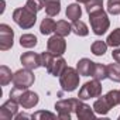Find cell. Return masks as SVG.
<instances>
[{
    "label": "cell",
    "instance_id": "6da1fadb",
    "mask_svg": "<svg viewBox=\"0 0 120 120\" xmlns=\"http://www.w3.org/2000/svg\"><path fill=\"white\" fill-rule=\"evenodd\" d=\"M10 98L14 99L23 109H33L34 106L38 105V95L30 89H20V88H13L10 90Z\"/></svg>",
    "mask_w": 120,
    "mask_h": 120
},
{
    "label": "cell",
    "instance_id": "7a4b0ae2",
    "mask_svg": "<svg viewBox=\"0 0 120 120\" xmlns=\"http://www.w3.org/2000/svg\"><path fill=\"white\" fill-rule=\"evenodd\" d=\"M13 21L23 30H28V28L34 27V24L37 21V13L30 10L27 6L19 7L13 11Z\"/></svg>",
    "mask_w": 120,
    "mask_h": 120
},
{
    "label": "cell",
    "instance_id": "3957f363",
    "mask_svg": "<svg viewBox=\"0 0 120 120\" xmlns=\"http://www.w3.org/2000/svg\"><path fill=\"white\" fill-rule=\"evenodd\" d=\"M89 21H90V28L96 35H103L110 27L109 17H107L106 11L103 9L90 13L89 14Z\"/></svg>",
    "mask_w": 120,
    "mask_h": 120
},
{
    "label": "cell",
    "instance_id": "277c9868",
    "mask_svg": "<svg viewBox=\"0 0 120 120\" xmlns=\"http://www.w3.org/2000/svg\"><path fill=\"white\" fill-rule=\"evenodd\" d=\"M59 85L64 92H74L79 86V72L72 67H67L59 75Z\"/></svg>",
    "mask_w": 120,
    "mask_h": 120
},
{
    "label": "cell",
    "instance_id": "5b68a950",
    "mask_svg": "<svg viewBox=\"0 0 120 120\" xmlns=\"http://www.w3.org/2000/svg\"><path fill=\"white\" fill-rule=\"evenodd\" d=\"M34 81H35V76L33 71L28 68L19 69L13 75V86L20 88V89H28L30 86L34 85Z\"/></svg>",
    "mask_w": 120,
    "mask_h": 120
},
{
    "label": "cell",
    "instance_id": "8992f818",
    "mask_svg": "<svg viewBox=\"0 0 120 120\" xmlns=\"http://www.w3.org/2000/svg\"><path fill=\"white\" fill-rule=\"evenodd\" d=\"M102 95V83L98 79H92L89 82H86L78 93V98L81 100H88V99H93V98H99Z\"/></svg>",
    "mask_w": 120,
    "mask_h": 120
},
{
    "label": "cell",
    "instance_id": "52a82bcc",
    "mask_svg": "<svg viewBox=\"0 0 120 120\" xmlns=\"http://www.w3.org/2000/svg\"><path fill=\"white\" fill-rule=\"evenodd\" d=\"M78 99H62L55 103V110L58 113V119L69 120L72 113H75V105Z\"/></svg>",
    "mask_w": 120,
    "mask_h": 120
},
{
    "label": "cell",
    "instance_id": "ba28073f",
    "mask_svg": "<svg viewBox=\"0 0 120 120\" xmlns=\"http://www.w3.org/2000/svg\"><path fill=\"white\" fill-rule=\"evenodd\" d=\"M14 42V31L7 24H0V49L7 51L13 47Z\"/></svg>",
    "mask_w": 120,
    "mask_h": 120
},
{
    "label": "cell",
    "instance_id": "9c48e42d",
    "mask_svg": "<svg viewBox=\"0 0 120 120\" xmlns=\"http://www.w3.org/2000/svg\"><path fill=\"white\" fill-rule=\"evenodd\" d=\"M47 49L54 55H64V52L67 49L65 38L62 35H58V34L49 37V40L47 41Z\"/></svg>",
    "mask_w": 120,
    "mask_h": 120
},
{
    "label": "cell",
    "instance_id": "30bf717a",
    "mask_svg": "<svg viewBox=\"0 0 120 120\" xmlns=\"http://www.w3.org/2000/svg\"><path fill=\"white\" fill-rule=\"evenodd\" d=\"M19 103L14 99H9L7 102H4L0 107V120H11L16 117V114L19 113Z\"/></svg>",
    "mask_w": 120,
    "mask_h": 120
},
{
    "label": "cell",
    "instance_id": "8fae6325",
    "mask_svg": "<svg viewBox=\"0 0 120 120\" xmlns=\"http://www.w3.org/2000/svg\"><path fill=\"white\" fill-rule=\"evenodd\" d=\"M20 61H21L24 68H28L31 71L42 67V64H41V54H37V52H24V54H21Z\"/></svg>",
    "mask_w": 120,
    "mask_h": 120
},
{
    "label": "cell",
    "instance_id": "7c38bea8",
    "mask_svg": "<svg viewBox=\"0 0 120 120\" xmlns=\"http://www.w3.org/2000/svg\"><path fill=\"white\" fill-rule=\"evenodd\" d=\"M93 109V107H92ZM89 105H86L83 100H81L78 98L76 105H75V114L79 120H89V119H95V110H92Z\"/></svg>",
    "mask_w": 120,
    "mask_h": 120
},
{
    "label": "cell",
    "instance_id": "4fadbf2b",
    "mask_svg": "<svg viewBox=\"0 0 120 120\" xmlns=\"http://www.w3.org/2000/svg\"><path fill=\"white\" fill-rule=\"evenodd\" d=\"M65 68H67V61L62 58V55H55V56L52 58L51 64L48 65L47 71H48V74L52 75V76H59V75L64 72Z\"/></svg>",
    "mask_w": 120,
    "mask_h": 120
},
{
    "label": "cell",
    "instance_id": "5bb4252c",
    "mask_svg": "<svg viewBox=\"0 0 120 120\" xmlns=\"http://www.w3.org/2000/svg\"><path fill=\"white\" fill-rule=\"evenodd\" d=\"M95 64L96 62L90 61V59H88V58H82L76 64V69H78L79 75H82V76H93Z\"/></svg>",
    "mask_w": 120,
    "mask_h": 120
},
{
    "label": "cell",
    "instance_id": "9a60e30c",
    "mask_svg": "<svg viewBox=\"0 0 120 120\" xmlns=\"http://www.w3.org/2000/svg\"><path fill=\"white\" fill-rule=\"evenodd\" d=\"M44 9L47 16H58L61 11V0H44Z\"/></svg>",
    "mask_w": 120,
    "mask_h": 120
},
{
    "label": "cell",
    "instance_id": "2e32d148",
    "mask_svg": "<svg viewBox=\"0 0 120 120\" xmlns=\"http://www.w3.org/2000/svg\"><path fill=\"white\" fill-rule=\"evenodd\" d=\"M110 109H113L112 106H110V103L107 102V99H106V96H99V99L93 103V110H95V113H98V114H107L109 112H110Z\"/></svg>",
    "mask_w": 120,
    "mask_h": 120
},
{
    "label": "cell",
    "instance_id": "e0dca14e",
    "mask_svg": "<svg viewBox=\"0 0 120 120\" xmlns=\"http://www.w3.org/2000/svg\"><path fill=\"white\" fill-rule=\"evenodd\" d=\"M55 33L58 35L67 37V35H69L72 33V24H69L67 20H59L55 24Z\"/></svg>",
    "mask_w": 120,
    "mask_h": 120
},
{
    "label": "cell",
    "instance_id": "ac0fdd59",
    "mask_svg": "<svg viewBox=\"0 0 120 120\" xmlns=\"http://www.w3.org/2000/svg\"><path fill=\"white\" fill-rule=\"evenodd\" d=\"M82 16V9L79 7L78 3H72V4H68L67 7V19H69L71 21H76L79 20Z\"/></svg>",
    "mask_w": 120,
    "mask_h": 120
},
{
    "label": "cell",
    "instance_id": "d6986e66",
    "mask_svg": "<svg viewBox=\"0 0 120 120\" xmlns=\"http://www.w3.org/2000/svg\"><path fill=\"white\" fill-rule=\"evenodd\" d=\"M13 75L14 74H11V71H10L9 67L2 65V67H0V85L6 86L10 82H13Z\"/></svg>",
    "mask_w": 120,
    "mask_h": 120
},
{
    "label": "cell",
    "instance_id": "ffe728a7",
    "mask_svg": "<svg viewBox=\"0 0 120 120\" xmlns=\"http://www.w3.org/2000/svg\"><path fill=\"white\" fill-rule=\"evenodd\" d=\"M55 24H56V23H55L52 19H49V16H48L47 19H44V20L41 21V26H40L41 34L49 35L51 33H54V31H55Z\"/></svg>",
    "mask_w": 120,
    "mask_h": 120
},
{
    "label": "cell",
    "instance_id": "44dd1931",
    "mask_svg": "<svg viewBox=\"0 0 120 120\" xmlns=\"http://www.w3.org/2000/svg\"><path fill=\"white\" fill-rule=\"evenodd\" d=\"M72 33H75L79 37H86L89 34V28L83 21L76 20V21H72Z\"/></svg>",
    "mask_w": 120,
    "mask_h": 120
},
{
    "label": "cell",
    "instance_id": "7402d4cb",
    "mask_svg": "<svg viewBox=\"0 0 120 120\" xmlns=\"http://www.w3.org/2000/svg\"><path fill=\"white\" fill-rule=\"evenodd\" d=\"M107 47H109L107 42L100 41V40H96V41L92 44L90 51H92L93 55H96V56H102V55H105V52L107 51Z\"/></svg>",
    "mask_w": 120,
    "mask_h": 120
},
{
    "label": "cell",
    "instance_id": "603a6c76",
    "mask_svg": "<svg viewBox=\"0 0 120 120\" xmlns=\"http://www.w3.org/2000/svg\"><path fill=\"white\" fill-rule=\"evenodd\" d=\"M107 78L113 82L120 83V64H109L107 65Z\"/></svg>",
    "mask_w": 120,
    "mask_h": 120
},
{
    "label": "cell",
    "instance_id": "cb8c5ba5",
    "mask_svg": "<svg viewBox=\"0 0 120 120\" xmlns=\"http://www.w3.org/2000/svg\"><path fill=\"white\" fill-rule=\"evenodd\" d=\"M37 37L34 34H23L20 37V45L24 48H33L37 45Z\"/></svg>",
    "mask_w": 120,
    "mask_h": 120
},
{
    "label": "cell",
    "instance_id": "d4e9b609",
    "mask_svg": "<svg viewBox=\"0 0 120 120\" xmlns=\"http://www.w3.org/2000/svg\"><path fill=\"white\" fill-rule=\"evenodd\" d=\"M93 78L98 81H103L107 78V65L103 64H95V72H93Z\"/></svg>",
    "mask_w": 120,
    "mask_h": 120
},
{
    "label": "cell",
    "instance_id": "484cf974",
    "mask_svg": "<svg viewBox=\"0 0 120 120\" xmlns=\"http://www.w3.org/2000/svg\"><path fill=\"white\" fill-rule=\"evenodd\" d=\"M106 42H107V45H110V47H120V28L113 30V33L109 34Z\"/></svg>",
    "mask_w": 120,
    "mask_h": 120
},
{
    "label": "cell",
    "instance_id": "4316f807",
    "mask_svg": "<svg viewBox=\"0 0 120 120\" xmlns=\"http://www.w3.org/2000/svg\"><path fill=\"white\" fill-rule=\"evenodd\" d=\"M85 9H86L88 14H90L96 10H100V9H103V0H89L88 3H85Z\"/></svg>",
    "mask_w": 120,
    "mask_h": 120
},
{
    "label": "cell",
    "instance_id": "83f0119b",
    "mask_svg": "<svg viewBox=\"0 0 120 120\" xmlns=\"http://www.w3.org/2000/svg\"><path fill=\"white\" fill-rule=\"evenodd\" d=\"M107 13L113 16L120 14V0H107Z\"/></svg>",
    "mask_w": 120,
    "mask_h": 120
},
{
    "label": "cell",
    "instance_id": "f1b7e54d",
    "mask_svg": "<svg viewBox=\"0 0 120 120\" xmlns=\"http://www.w3.org/2000/svg\"><path fill=\"white\" fill-rule=\"evenodd\" d=\"M26 6L30 10H33L34 13H38L40 10L44 9V0H27Z\"/></svg>",
    "mask_w": 120,
    "mask_h": 120
},
{
    "label": "cell",
    "instance_id": "f546056e",
    "mask_svg": "<svg viewBox=\"0 0 120 120\" xmlns=\"http://www.w3.org/2000/svg\"><path fill=\"white\" fill-rule=\"evenodd\" d=\"M58 116L51 113V112H45V110H40V112H35L34 114H31V119H35V120H41V119H56Z\"/></svg>",
    "mask_w": 120,
    "mask_h": 120
},
{
    "label": "cell",
    "instance_id": "4dcf8cb0",
    "mask_svg": "<svg viewBox=\"0 0 120 120\" xmlns=\"http://www.w3.org/2000/svg\"><path fill=\"white\" fill-rule=\"evenodd\" d=\"M112 56H113V59H114L117 64H120V48H116V49L112 52Z\"/></svg>",
    "mask_w": 120,
    "mask_h": 120
},
{
    "label": "cell",
    "instance_id": "1f68e13d",
    "mask_svg": "<svg viewBox=\"0 0 120 120\" xmlns=\"http://www.w3.org/2000/svg\"><path fill=\"white\" fill-rule=\"evenodd\" d=\"M30 117H31V116H28V114H26V113H21V114L17 113L14 119H16V120H20V119H30Z\"/></svg>",
    "mask_w": 120,
    "mask_h": 120
},
{
    "label": "cell",
    "instance_id": "d6a6232c",
    "mask_svg": "<svg viewBox=\"0 0 120 120\" xmlns=\"http://www.w3.org/2000/svg\"><path fill=\"white\" fill-rule=\"evenodd\" d=\"M76 2H78V3H88L89 0H76Z\"/></svg>",
    "mask_w": 120,
    "mask_h": 120
},
{
    "label": "cell",
    "instance_id": "836d02e7",
    "mask_svg": "<svg viewBox=\"0 0 120 120\" xmlns=\"http://www.w3.org/2000/svg\"><path fill=\"white\" fill-rule=\"evenodd\" d=\"M119 119H120V114H119Z\"/></svg>",
    "mask_w": 120,
    "mask_h": 120
}]
</instances>
